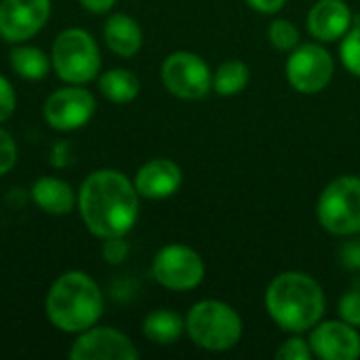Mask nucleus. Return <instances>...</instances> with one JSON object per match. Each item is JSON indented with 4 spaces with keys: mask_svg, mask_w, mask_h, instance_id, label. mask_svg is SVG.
<instances>
[{
    "mask_svg": "<svg viewBox=\"0 0 360 360\" xmlns=\"http://www.w3.org/2000/svg\"><path fill=\"white\" fill-rule=\"evenodd\" d=\"M8 61L19 78L32 80V82L46 78V74L51 70V57L42 49H38L34 44H25V42H19L13 46Z\"/></svg>",
    "mask_w": 360,
    "mask_h": 360,
    "instance_id": "obj_20",
    "label": "nucleus"
},
{
    "mask_svg": "<svg viewBox=\"0 0 360 360\" xmlns=\"http://www.w3.org/2000/svg\"><path fill=\"white\" fill-rule=\"evenodd\" d=\"M99 93L112 103H131L141 91V82L133 70L112 68L97 76Z\"/></svg>",
    "mask_w": 360,
    "mask_h": 360,
    "instance_id": "obj_19",
    "label": "nucleus"
},
{
    "mask_svg": "<svg viewBox=\"0 0 360 360\" xmlns=\"http://www.w3.org/2000/svg\"><path fill=\"white\" fill-rule=\"evenodd\" d=\"M316 217L325 232L333 236H354L360 232V177L340 175L331 179L319 196Z\"/></svg>",
    "mask_w": 360,
    "mask_h": 360,
    "instance_id": "obj_6",
    "label": "nucleus"
},
{
    "mask_svg": "<svg viewBox=\"0 0 360 360\" xmlns=\"http://www.w3.org/2000/svg\"><path fill=\"white\" fill-rule=\"evenodd\" d=\"M249 78H251V70L247 63L238 59L224 61L213 72V91L221 97H234L247 89Z\"/></svg>",
    "mask_w": 360,
    "mask_h": 360,
    "instance_id": "obj_21",
    "label": "nucleus"
},
{
    "mask_svg": "<svg viewBox=\"0 0 360 360\" xmlns=\"http://www.w3.org/2000/svg\"><path fill=\"white\" fill-rule=\"evenodd\" d=\"M103 40L114 55L131 59L143 46V30L131 15L114 13L103 23Z\"/></svg>",
    "mask_w": 360,
    "mask_h": 360,
    "instance_id": "obj_17",
    "label": "nucleus"
},
{
    "mask_svg": "<svg viewBox=\"0 0 360 360\" xmlns=\"http://www.w3.org/2000/svg\"><path fill=\"white\" fill-rule=\"evenodd\" d=\"M51 0H0V38L11 44L34 38L51 19Z\"/></svg>",
    "mask_w": 360,
    "mask_h": 360,
    "instance_id": "obj_11",
    "label": "nucleus"
},
{
    "mask_svg": "<svg viewBox=\"0 0 360 360\" xmlns=\"http://www.w3.org/2000/svg\"><path fill=\"white\" fill-rule=\"evenodd\" d=\"M165 89L184 101H198L213 91V72L209 63L192 51H175L160 65Z\"/></svg>",
    "mask_w": 360,
    "mask_h": 360,
    "instance_id": "obj_7",
    "label": "nucleus"
},
{
    "mask_svg": "<svg viewBox=\"0 0 360 360\" xmlns=\"http://www.w3.org/2000/svg\"><path fill=\"white\" fill-rule=\"evenodd\" d=\"M95 112H97L95 95L82 84H68L55 89L44 99L42 105L44 122L59 133H72L86 127L93 120Z\"/></svg>",
    "mask_w": 360,
    "mask_h": 360,
    "instance_id": "obj_10",
    "label": "nucleus"
},
{
    "mask_svg": "<svg viewBox=\"0 0 360 360\" xmlns=\"http://www.w3.org/2000/svg\"><path fill=\"white\" fill-rule=\"evenodd\" d=\"M335 74L333 55L321 42L297 44L285 63L287 82L302 95H316L329 86Z\"/></svg>",
    "mask_w": 360,
    "mask_h": 360,
    "instance_id": "obj_9",
    "label": "nucleus"
},
{
    "mask_svg": "<svg viewBox=\"0 0 360 360\" xmlns=\"http://www.w3.org/2000/svg\"><path fill=\"white\" fill-rule=\"evenodd\" d=\"M338 314L344 323L352 325V327H360V291L359 289H352L348 291L340 304H338Z\"/></svg>",
    "mask_w": 360,
    "mask_h": 360,
    "instance_id": "obj_26",
    "label": "nucleus"
},
{
    "mask_svg": "<svg viewBox=\"0 0 360 360\" xmlns=\"http://www.w3.org/2000/svg\"><path fill=\"white\" fill-rule=\"evenodd\" d=\"M129 243L124 236H112V238H103L101 245V257L105 259V264L110 266H118L129 257Z\"/></svg>",
    "mask_w": 360,
    "mask_h": 360,
    "instance_id": "obj_25",
    "label": "nucleus"
},
{
    "mask_svg": "<svg viewBox=\"0 0 360 360\" xmlns=\"http://www.w3.org/2000/svg\"><path fill=\"white\" fill-rule=\"evenodd\" d=\"M268 40L276 51H293L300 44V30L289 19H274L268 27Z\"/></svg>",
    "mask_w": 360,
    "mask_h": 360,
    "instance_id": "obj_22",
    "label": "nucleus"
},
{
    "mask_svg": "<svg viewBox=\"0 0 360 360\" xmlns=\"http://www.w3.org/2000/svg\"><path fill=\"white\" fill-rule=\"evenodd\" d=\"M135 184L118 169L91 171L78 188L76 209L84 228L97 238L127 236L139 219Z\"/></svg>",
    "mask_w": 360,
    "mask_h": 360,
    "instance_id": "obj_1",
    "label": "nucleus"
},
{
    "mask_svg": "<svg viewBox=\"0 0 360 360\" xmlns=\"http://www.w3.org/2000/svg\"><path fill=\"white\" fill-rule=\"evenodd\" d=\"M340 262L348 270H360V240L344 243L340 249Z\"/></svg>",
    "mask_w": 360,
    "mask_h": 360,
    "instance_id": "obj_29",
    "label": "nucleus"
},
{
    "mask_svg": "<svg viewBox=\"0 0 360 360\" xmlns=\"http://www.w3.org/2000/svg\"><path fill=\"white\" fill-rule=\"evenodd\" d=\"M270 319L287 333H308L325 316V293L306 272L289 270L274 276L264 295Z\"/></svg>",
    "mask_w": 360,
    "mask_h": 360,
    "instance_id": "obj_2",
    "label": "nucleus"
},
{
    "mask_svg": "<svg viewBox=\"0 0 360 360\" xmlns=\"http://www.w3.org/2000/svg\"><path fill=\"white\" fill-rule=\"evenodd\" d=\"M340 59L352 76L360 78V25H352L342 38Z\"/></svg>",
    "mask_w": 360,
    "mask_h": 360,
    "instance_id": "obj_23",
    "label": "nucleus"
},
{
    "mask_svg": "<svg viewBox=\"0 0 360 360\" xmlns=\"http://www.w3.org/2000/svg\"><path fill=\"white\" fill-rule=\"evenodd\" d=\"M354 15L346 0H316L306 17L310 36L319 42H335L352 27Z\"/></svg>",
    "mask_w": 360,
    "mask_h": 360,
    "instance_id": "obj_15",
    "label": "nucleus"
},
{
    "mask_svg": "<svg viewBox=\"0 0 360 360\" xmlns=\"http://www.w3.org/2000/svg\"><path fill=\"white\" fill-rule=\"evenodd\" d=\"M186 333L207 352H228L243 338V319L226 302L202 300L188 310Z\"/></svg>",
    "mask_w": 360,
    "mask_h": 360,
    "instance_id": "obj_4",
    "label": "nucleus"
},
{
    "mask_svg": "<svg viewBox=\"0 0 360 360\" xmlns=\"http://www.w3.org/2000/svg\"><path fill=\"white\" fill-rule=\"evenodd\" d=\"M359 240H360V232H359Z\"/></svg>",
    "mask_w": 360,
    "mask_h": 360,
    "instance_id": "obj_32",
    "label": "nucleus"
},
{
    "mask_svg": "<svg viewBox=\"0 0 360 360\" xmlns=\"http://www.w3.org/2000/svg\"><path fill=\"white\" fill-rule=\"evenodd\" d=\"M89 13H95V15H103V13H110L116 4V0H78Z\"/></svg>",
    "mask_w": 360,
    "mask_h": 360,
    "instance_id": "obj_31",
    "label": "nucleus"
},
{
    "mask_svg": "<svg viewBox=\"0 0 360 360\" xmlns=\"http://www.w3.org/2000/svg\"><path fill=\"white\" fill-rule=\"evenodd\" d=\"M141 331H143V338L150 340L152 344H156V346H171V344H175L184 335L186 319L179 316L177 312L169 310V308H160V310L150 312L143 319Z\"/></svg>",
    "mask_w": 360,
    "mask_h": 360,
    "instance_id": "obj_18",
    "label": "nucleus"
},
{
    "mask_svg": "<svg viewBox=\"0 0 360 360\" xmlns=\"http://www.w3.org/2000/svg\"><path fill=\"white\" fill-rule=\"evenodd\" d=\"M205 259L181 243L165 245L152 259V278L169 291H192L205 281Z\"/></svg>",
    "mask_w": 360,
    "mask_h": 360,
    "instance_id": "obj_8",
    "label": "nucleus"
},
{
    "mask_svg": "<svg viewBox=\"0 0 360 360\" xmlns=\"http://www.w3.org/2000/svg\"><path fill=\"white\" fill-rule=\"evenodd\" d=\"M312 354L321 360H356L360 356V333L356 327L340 321H321L310 331Z\"/></svg>",
    "mask_w": 360,
    "mask_h": 360,
    "instance_id": "obj_13",
    "label": "nucleus"
},
{
    "mask_svg": "<svg viewBox=\"0 0 360 360\" xmlns=\"http://www.w3.org/2000/svg\"><path fill=\"white\" fill-rule=\"evenodd\" d=\"M30 196L42 213H49L55 217L72 213L78 202V192H74V188L65 179H59L53 175L38 177L32 184Z\"/></svg>",
    "mask_w": 360,
    "mask_h": 360,
    "instance_id": "obj_16",
    "label": "nucleus"
},
{
    "mask_svg": "<svg viewBox=\"0 0 360 360\" xmlns=\"http://www.w3.org/2000/svg\"><path fill=\"white\" fill-rule=\"evenodd\" d=\"M51 68L65 84H86L101 74V51L91 32L68 27L51 46Z\"/></svg>",
    "mask_w": 360,
    "mask_h": 360,
    "instance_id": "obj_5",
    "label": "nucleus"
},
{
    "mask_svg": "<svg viewBox=\"0 0 360 360\" xmlns=\"http://www.w3.org/2000/svg\"><path fill=\"white\" fill-rule=\"evenodd\" d=\"M17 108V93L6 76L0 74V124L6 122Z\"/></svg>",
    "mask_w": 360,
    "mask_h": 360,
    "instance_id": "obj_28",
    "label": "nucleus"
},
{
    "mask_svg": "<svg viewBox=\"0 0 360 360\" xmlns=\"http://www.w3.org/2000/svg\"><path fill=\"white\" fill-rule=\"evenodd\" d=\"M17 156H19V150H17L13 135L0 127V177L13 171V167L17 165Z\"/></svg>",
    "mask_w": 360,
    "mask_h": 360,
    "instance_id": "obj_27",
    "label": "nucleus"
},
{
    "mask_svg": "<svg viewBox=\"0 0 360 360\" xmlns=\"http://www.w3.org/2000/svg\"><path fill=\"white\" fill-rule=\"evenodd\" d=\"M274 356L278 360H310L314 354H312L310 342L300 338V333H291V338L281 344Z\"/></svg>",
    "mask_w": 360,
    "mask_h": 360,
    "instance_id": "obj_24",
    "label": "nucleus"
},
{
    "mask_svg": "<svg viewBox=\"0 0 360 360\" xmlns=\"http://www.w3.org/2000/svg\"><path fill=\"white\" fill-rule=\"evenodd\" d=\"M135 190L141 198L148 200H165L179 192L184 184V171L181 167L171 158H152L143 162L135 177H133Z\"/></svg>",
    "mask_w": 360,
    "mask_h": 360,
    "instance_id": "obj_14",
    "label": "nucleus"
},
{
    "mask_svg": "<svg viewBox=\"0 0 360 360\" xmlns=\"http://www.w3.org/2000/svg\"><path fill=\"white\" fill-rule=\"evenodd\" d=\"M68 356L72 360H137L139 350L122 331L95 325L76 335Z\"/></svg>",
    "mask_w": 360,
    "mask_h": 360,
    "instance_id": "obj_12",
    "label": "nucleus"
},
{
    "mask_svg": "<svg viewBox=\"0 0 360 360\" xmlns=\"http://www.w3.org/2000/svg\"><path fill=\"white\" fill-rule=\"evenodd\" d=\"M245 2L255 13H262V15H276L287 4V0H245Z\"/></svg>",
    "mask_w": 360,
    "mask_h": 360,
    "instance_id": "obj_30",
    "label": "nucleus"
},
{
    "mask_svg": "<svg viewBox=\"0 0 360 360\" xmlns=\"http://www.w3.org/2000/svg\"><path fill=\"white\" fill-rule=\"evenodd\" d=\"M44 314L57 331L78 335L99 323L103 293L86 272L68 270L51 285L44 297Z\"/></svg>",
    "mask_w": 360,
    "mask_h": 360,
    "instance_id": "obj_3",
    "label": "nucleus"
}]
</instances>
